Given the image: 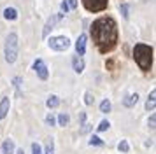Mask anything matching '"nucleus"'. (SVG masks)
Returning <instances> with one entry per match:
<instances>
[{
	"mask_svg": "<svg viewBox=\"0 0 156 154\" xmlns=\"http://www.w3.org/2000/svg\"><path fill=\"white\" fill-rule=\"evenodd\" d=\"M81 126H83V128L79 130V135H86V133L91 131V128H93V126H91V124H88V123H83Z\"/></svg>",
	"mask_w": 156,
	"mask_h": 154,
	"instance_id": "obj_25",
	"label": "nucleus"
},
{
	"mask_svg": "<svg viewBox=\"0 0 156 154\" xmlns=\"http://www.w3.org/2000/svg\"><path fill=\"white\" fill-rule=\"evenodd\" d=\"M137 102H139V95H137V93H130V95H126V98L123 100V105L128 107V109H132V107L137 105Z\"/></svg>",
	"mask_w": 156,
	"mask_h": 154,
	"instance_id": "obj_12",
	"label": "nucleus"
},
{
	"mask_svg": "<svg viewBox=\"0 0 156 154\" xmlns=\"http://www.w3.org/2000/svg\"><path fill=\"white\" fill-rule=\"evenodd\" d=\"M86 42H88V35L86 33H81L76 40V53L77 56H84L86 53Z\"/></svg>",
	"mask_w": 156,
	"mask_h": 154,
	"instance_id": "obj_8",
	"label": "nucleus"
},
{
	"mask_svg": "<svg viewBox=\"0 0 156 154\" xmlns=\"http://www.w3.org/2000/svg\"><path fill=\"white\" fill-rule=\"evenodd\" d=\"M88 144H90V145L102 147V145H104V140L100 138V137H97V135H91V137H90V140H88Z\"/></svg>",
	"mask_w": 156,
	"mask_h": 154,
	"instance_id": "obj_19",
	"label": "nucleus"
},
{
	"mask_svg": "<svg viewBox=\"0 0 156 154\" xmlns=\"http://www.w3.org/2000/svg\"><path fill=\"white\" fill-rule=\"evenodd\" d=\"M46 124L48 126H55L56 124V117H55L53 114H48V116H46Z\"/></svg>",
	"mask_w": 156,
	"mask_h": 154,
	"instance_id": "obj_26",
	"label": "nucleus"
},
{
	"mask_svg": "<svg viewBox=\"0 0 156 154\" xmlns=\"http://www.w3.org/2000/svg\"><path fill=\"white\" fill-rule=\"evenodd\" d=\"M9 109H11V100H9V96H4L2 98V102H0V119L7 117Z\"/></svg>",
	"mask_w": 156,
	"mask_h": 154,
	"instance_id": "obj_10",
	"label": "nucleus"
},
{
	"mask_svg": "<svg viewBox=\"0 0 156 154\" xmlns=\"http://www.w3.org/2000/svg\"><path fill=\"white\" fill-rule=\"evenodd\" d=\"M34 70H35L37 77L41 79V81H48V77H49V70H48V67H46V63H44V60H41V58H37L35 61H34Z\"/></svg>",
	"mask_w": 156,
	"mask_h": 154,
	"instance_id": "obj_7",
	"label": "nucleus"
},
{
	"mask_svg": "<svg viewBox=\"0 0 156 154\" xmlns=\"http://www.w3.org/2000/svg\"><path fill=\"white\" fill-rule=\"evenodd\" d=\"M93 102H95L93 93H91V91H86V93H84V103L86 105H93Z\"/></svg>",
	"mask_w": 156,
	"mask_h": 154,
	"instance_id": "obj_22",
	"label": "nucleus"
},
{
	"mask_svg": "<svg viewBox=\"0 0 156 154\" xmlns=\"http://www.w3.org/2000/svg\"><path fill=\"white\" fill-rule=\"evenodd\" d=\"M147 126L151 128V130H154V128H156V116H154V114H153V116L149 117V121H147Z\"/></svg>",
	"mask_w": 156,
	"mask_h": 154,
	"instance_id": "obj_28",
	"label": "nucleus"
},
{
	"mask_svg": "<svg viewBox=\"0 0 156 154\" xmlns=\"http://www.w3.org/2000/svg\"><path fill=\"white\" fill-rule=\"evenodd\" d=\"M111 109H112V103H111V100H102V103H100V112L102 114H109L111 112Z\"/></svg>",
	"mask_w": 156,
	"mask_h": 154,
	"instance_id": "obj_17",
	"label": "nucleus"
},
{
	"mask_svg": "<svg viewBox=\"0 0 156 154\" xmlns=\"http://www.w3.org/2000/svg\"><path fill=\"white\" fill-rule=\"evenodd\" d=\"M18 53H20V39L18 33H9L5 39V46H4V56L7 63H14L18 60Z\"/></svg>",
	"mask_w": 156,
	"mask_h": 154,
	"instance_id": "obj_3",
	"label": "nucleus"
},
{
	"mask_svg": "<svg viewBox=\"0 0 156 154\" xmlns=\"http://www.w3.org/2000/svg\"><path fill=\"white\" fill-rule=\"evenodd\" d=\"M109 126H111V123L107 119H104V121H100V124L97 126V130L98 131H105V130H109Z\"/></svg>",
	"mask_w": 156,
	"mask_h": 154,
	"instance_id": "obj_23",
	"label": "nucleus"
},
{
	"mask_svg": "<svg viewBox=\"0 0 156 154\" xmlns=\"http://www.w3.org/2000/svg\"><path fill=\"white\" fill-rule=\"evenodd\" d=\"M91 37L97 49L102 54L111 53L118 46V37H119L118 23L109 16H102L98 19H95L91 25Z\"/></svg>",
	"mask_w": 156,
	"mask_h": 154,
	"instance_id": "obj_1",
	"label": "nucleus"
},
{
	"mask_svg": "<svg viewBox=\"0 0 156 154\" xmlns=\"http://www.w3.org/2000/svg\"><path fill=\"white\" fill-rule=\"evenodd\" d=\"M118 151L123 154H126L130 151V145H128V140H121L119 144H118Z\"/></svg>",
	"mask_w": 156,
	"mask_h": 154,
	"instance_id": "obj_20",
	"label": "nucleus"
},
{
	"mask_svg": "<svg viewBox=\"0 0 156 154\" xmlns=\"http://www.w3.org/2000/svg\"><path fill=\"white\" fill-rule=\"evenodd\" d=\"M84 67H86V63H84V60H83V56L76 54L72 58V68H74L76 74H83V72H84Z\"/></svg>",
	"mask_w": 156,
	"mask_h": 154,
	"instance_id": "obj_9",
	"label": "nucleus"
},
{
	"mask_svg": "<svg viewBox=\"0 0 156 154\" xmlns=\"http://www.w3.org/2000/svg\"><path fill=\"white\" fill-rule=\"evenodd\" d=\"M32 154H44L42 152V147L39 145L37 142H34V144H32Z\"/></svg>",
	"mask_w": 156,
	"mask_h": 154,
	"instance_id": "obj_27",
	"label": "nucleus"
},
{
	"mask_svg": "<svg viewBox=\"0 0 156 154\" xmlns=\"http://www.w3.org/2000/svg\"><path fill=\"white\" fill-rule=\"evenodd\" d=\"M153 54H154V49L147 44H135L133 46V60L142 72H149L153 68Z\"/></svg>",
	"mask_w": 156,
	"mask_h": 154,
	"instance_id": "obj_2",
	"label": "nucleus"
},
{
	"mask_svg": "<svg viewBox=\"0 0 156 154\" xmlns=\"http://www.w3.org/2000/svg\"><path fill=\"white\" fill-rule=\"evenodd\" d=\"M119 12L123 14V18H125V19L130 18V7H128V4H121V5H119Z\"/></svg>",
	"mask_w": 156,
	"mask_h": 154,
	"instance_id": "obj_21",
	"label": "nucleus"
},
{
	"mask_svg": "<svg viewBox=\"0 0 156 154\" xmlns=\"http://www.w3.org/2000/svg\"><path fill=\"white\" fill-rule=\"evenodd\" d=\"M44 154H55V138H46Z\"/></svg>",
	"mask_w": 156,
	"mask_h": 154,
	"instance_id": "obj_16",
	"label": "nucleus"
},
{
	"mask_svg": "<svg viewBox=\"0 0 156 154\" xmlns=\"http://www.w3.org/2000/svg\"><path fill=\"white\" fill-rule=\"evenodd\" d=\"M46 105H48V109H56L58 105H60V98H58L56 95H51V96H48V100H46Z\"/></svg>",
	"mask_w": 156,
	"mask_h": 154,
	"instance_id": "obj_15",
	"label": "nucleus"
},
{
	"mask_svg": "<svg viewBox=\"0 0 156 154\" xmlns=\"http://www.w3.org/2000/svg\"><path fill=\"white\" fill-rule=\"evenodd\" d=\"M48 46L53 51L62 53V51H67V49L70 47V39L65 37V35H56V37H51L49 40H48Z\"/></svg>",
	"mask_w": 156,
	"mask_h": 154,
	"instance_id": "obj_4",
	"label": "nucleus"
},
{
	"mask_svg": "<svg viewBox=\"0 0 156 154\" xmlns=\"http://www.w3.org/2000/svg\"><path fill=\"white\" fill-rule=\"evenodd\" d=\"M67 4H69V9H76L77 7V0H67Z\"/></svg>",
	"mask_w": 156,
	"mask_h": 154,
	"instance_id": "obj_30",
	"label": "nucleus"
},
{
	"mask_svg": "<svg viewBox=\"0 0 156 154\" xmlns=\"http://www.w3.org/2000/svg\"><path fill=\"white\" fill-rule=\"evenodd\" d=\"M156 109V89H153L149 93L147 100H146V110L147 112H153Z\"/></svg>",
	"mask_w": 156,
	"mask_h": 154,
	"instance_id": "obj_11",
	"label": "nucleus"
},
{
	"mask_svg": "<svg viewBox=\"0 0 156 154\" xmlns=\"http://www.w3.org/2000/svg\"><path fill=\"white\" fill-rule=\"evenodd\" d=\"M62 18H63V12H58V14H51V18H48V21H46V25H44V30H42V37L46 39L48 35H49V32L53 30V28L56 26L58 23L62 21Z\"/></svg>",
	"mask_w": 156,
	"mask_h": 154,
	"instance_id": "obj_6",
	"label": "nucleus"
},
{
	"mask_svg": "<svg viewBox=\"0 0 156 154\" xmlns=\"http://www.w3.org/2000/svg\"><path fill=\"white\" fill-rule=\"evenodd\" d=\"M69 11H70V9H69V4H67V0H63V2H62V12L67 14Z\"/></svg>",
	"mask_w": 156,
	"mask_h": 154,
	"instance_id": "obj_29",
	"label": "nucleus"
},
{
	"mask_svg": "<svg viewBox=\"0 0 156 154\" xmlns=\"http://www.w3.org/2000/svg\"><path fill=\"white\" fill-rule=\"evenodd\" d=\"M16 154H25V151H23V149H18V152Z\"/></svg>",
	"mask_w": 156,
	"mask_h": 154,
	"instance_id": "obj_32",
	"label": "nucleus"
},
{
	"mask_svg": "<svg viewBox=\"0 0 156 154\" xmlns=\"http://www.w3.org/2000/svg\"><path fill=\"white\" fill-rule=\"evenodd\" d=\"M2 154H14V140H4L2 144Z\"/></svg>",
	"mask_w": 156,
	"mask_h": 154,
	"instance_id": "obj_13",
	"label": "nucleus"
},
{
	"mask_svg": "<svg viewBox=\"0 0 156 154\" xmlns=\"http://www.w3.org/2000/svg\"><path fill=\"white\" fill-rule=\"evenodd\" d=\"M4 18L9 19V21L18 19V11H16L14 7H7V9H4Z\"/></svg>",
	"mask_w": 156,
	"mask_h": 154,
	"instance_id": "obj_14",
	"label": "nucleus"
},
{
	"mask_svg": "<svg viewBox=\"0 0 156 154\" xmlns=\"http://www.w3.org/2000/svg\"><path fill=\"white\" fill-rule=\"evenodd\" d=\"M109 0H83V5L86 11L90 12H100V11H105Z\"/></svg>",
	"mask_w": 156,
	"mask_h": 154,
	"instance_id": "obj_5",
	"label": "nucleus"
},
{
	"mask_svg": "<svg viewBox=\"0 0 156 154\" xmlns=\"http://www.w3.org/2000/svg\"><path fill=\"white\" fill-rule=\"evenodd\" d=\"M12 82H14L16 89H18V95L21 96V82H23V79H21V77H14V79H12Z\"/></svg>",
	"mask_w": 156,
	"mask_h": 154,
	"instance_id": "obj_24",
	"label": "nucleus"
},
{
	"mask_svg": "<svg viewBox=\"0 0 156 154\" xmlns=\"http://www.w3.org/2000/svg\"><path fill=\"white\" fill-rule=\"evenodd\" d=\"M56 123H58L60 126H67L69 123H70V117H69V114H65V112H62V114L58 116Z\"/></svg>",
	"mask_w": 156,
	"mask_h": 154,
	"instance_id": "obj_18",
	"label": "nucleus"
},
{
	"mask_svg": "<svg viewBox=\"0 0 156 154\" xmlns=\"http://www.w3.org/2000/svg\"><path fill=\"white\" fill-rule=\"evenodd\" d=\"M79 123H81V124L86 123V114H84V112H81V116H79Z\"/></svg>",
	"mask_w": 156,
	"mask_h": 154,
	"instance_id": "obj_31",
	"label": "nucleus"
}]
</instances>
